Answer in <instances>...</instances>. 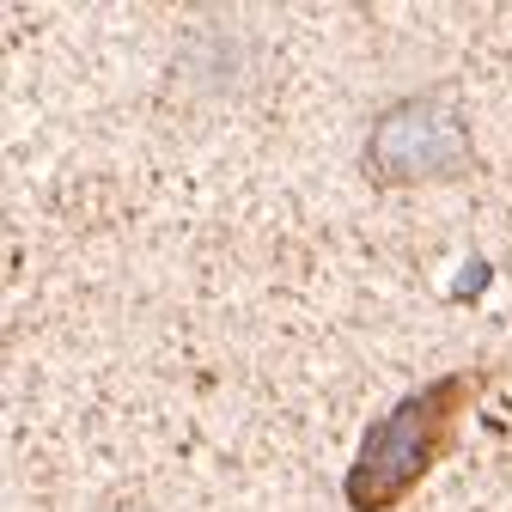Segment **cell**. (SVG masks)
<instances>
[{"mask_svg": "<svg viewBox=\"0 0 512 512\" xmlns=\"http://www.w3.org/2000/svg\"><path fill=\"white\" fill-rule=\"evenodd\" d=\"M494 366H458L439 372L427 384H415L409 397H397L366 433L360 452L342 476L348 512H397L445 458L458 452V433L476 409V397L488 391Z\"/></svg>", "mask_w": 512, "mask_h": 512, "instance_id": "6da1fadb", "label": "cell"}, {"mask_svg": "<svg viewBox=\"0 0 512 512\" xmlns=\"http://www.w3.org/2000/svg\"><path fill=\"white\" fill-rule=\"evenodd\" d=\"M476 165L470 122L452 98H397L384 104L366 128V177L384 189L415 183H452Z\"/></svg>", "mask_w": 512, "mask_h": 512, "instance_id": "7a4b0ae2", "label": "cell"}]
</instances>
